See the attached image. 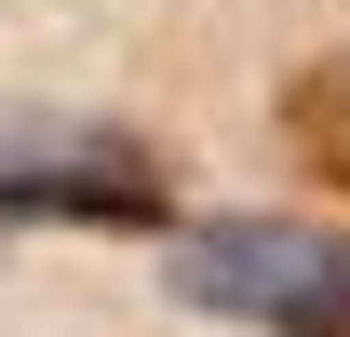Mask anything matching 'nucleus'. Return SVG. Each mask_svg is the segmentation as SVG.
Segmentation results:
<instances>
[{
	"label": "nucleus",
	"instance_id": "nucleus-2",
	"mask_svg": "<svg viewBox=\"0 0 350 337\" xmlns=\"http://www.w3.org/2000/svg\"><path fill=\"white\" fill-rule=\"evenodd\" d=\"M162 189V149L108 122H0V216H54V229H148Z\"/></svg>",
	"mask_w": 350,
	"mask_h": 337
},
{
	"label": "nucleus",
	"instance_id": "nucleus-1",
	"mask_svg": "<svg viewBox=\"0 0 350 337\" xmlns=\"http://www.w3.org/2000/svg\"><path fill=\"white\" fill-rule=\"evenodd\" d=\"M175 297L229 310V324H269V337H350V229L202 216V229H175Z\"/></svg>",
	"mask_w": 350,
	"mask_h": 337
},
{
	"label": "nucleus",
	"instance_id": "nucleus-3",
	"mask_svg": "<svg viewBox=\"0 0 350 337\" xmlns=\"http://www.w3.org/2000/svg\"><path fill=\"white\" fill-rule=\"evenodd\" d=\"M283 149H297V175L350 189V54H310L283 82Z\"/></svg>",
	"mask_w": 350,
	"mask_h": 337
}]
</instances>
